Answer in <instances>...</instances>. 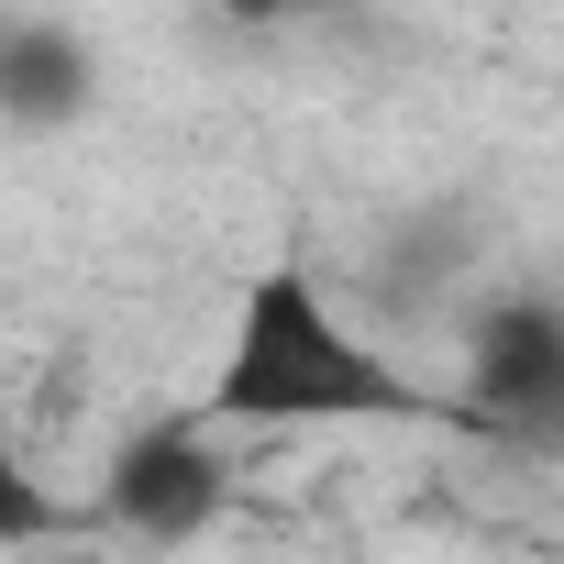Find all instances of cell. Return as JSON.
<instances>
[{"instance_id": "obj_1", "label": "cell", "mask_w": 564, "mask_h": 564, "mask_svg": "<svg viewBox=\"0 0 564 564\" xmlns=\"http://www.w3.org/2000/svg\"><path fill=\"white\" fill-rule=\"evenodd\" d=\"M443 399L410 388L300 265H265L243 289L232 355L210 377V421H265V432H311V421H432Z\"/></svg>"}, {"instance_id": "obj_2", "label": "cell", "mask_w": 564, "mask_h": 564, "mask_svg": "<svg viewBox=\"0 0 564 564\" xmlns=\"http://www.w3.org/2000/svg\"><path fill=\"white\" fill-rule=\"evenodd\" d=\"M476 432L564 454V311L553 300H498L476 322Z\"/></svg>"}, {"instance_id": "obj_3", "label": "cell", "mask_w": 564, "mask_h": 564, "mask_svg": "<svg viewBox=\"0 0 564 564\" xmlns=\"http://www.w3.org/2000/svg\"><path fill=\"white\" fill-rule=\"evenodd\" d=\"M221 487H232V465L210 454L199 421L133 432V443L111 454V476H100V498H111V520H122L133 542H188V531H210V520H221Z\"/></svg>"}, {"instance_id": "obj_4", "label": "cell", "mask_w": 564, "mask_h": 564, "mask_svg": "<svg viewBox=\"0 0 564 564\" xmlns=\"http://www.w3.org/2000/svg\"><path fill=\"white\" fill-rule=\"evenodd\" d=\"M0 100H12L23 133H56V122L89 111V56H78L56 23H23L12 45H0Z\"/></svg>"}]
</instances>
